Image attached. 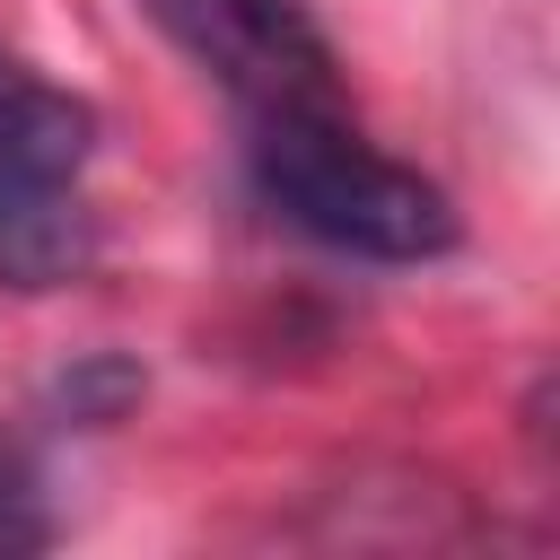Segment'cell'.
Segmentation results:
<instances>
[{
	"instance_id": "4",
	"label": "cell",
	"mask_w": 560,
	"mask_h": 560,
	"mask_svg": "<svg viewBox=\"0 0 560 560\" xmlns=\"http://www.w3.org/2000/svg\"><path fill=\"white\" fill-rule=\"evenodd\" d=\"M88 254H96V219H88L79 184L0 192V280L9 289H61L88 271Z\"/></svg>"
},
{
	"instance_id": "1",
	"label": "cell",
	"mask_w": 560,
	"mask_h": 560,
	"mask_svg": "<svg viewBox=\"0 0 560 560\" xmlns=\"http://www.w3.org/2000/svg\"><path fill=\"white\" fill-rule=\"evenodd\" d=\"M245 122H254V140H245L254 192L315 245L359 254V262H429L455 245V201L420 166L368 149L341 122V105L245 114Z\"/></svg>"
},
{
	"instance_id": "5",
	"label": "cell",
	"mask_w": 560,
	"mask_h": 560,
	"mask_svg": "<svg viewBox=\"0 0 560 560\" xmlns=\"http://www.w3.org/2000/svg\"><path fill=\"white\" fill-rule=\"evenodd\" d=\"M44 542H52L44 490H35L26 455H9V446H0V560H9V551H44Z\"/></svg>"
},
{
	"instance_id": "2",
	"label": "cell",
	"mask_w": 560,
	"mask_h": 560,
	"mask_svg": "<svg viewBox=\"0 0 560 560\" xmlns=\"http://www.w3.org/2000/svg\"><path fill=\"white\" fill-rule=\"evenodd\" d=\"M166 44H184L245 114H298V105H341L332 44L306 0H140Z\"/></svg>"
},
{
	"instance_id": "3",
	"label": "cell",
	"mask_w": 560,
	"mask_h": 560,
	"mask_svg": "<svg viewBox=\"0 0 560 560\" xmlns=\"http://www.w3.org/2000/svg\"><path fill=\"white\" fill-rule=\"evenodd\" d=\"M88 149H96V114H88L70 88H52V79H35L26 61L0 52V192L79 184Z\"/></svg>"
}]
</instances>
